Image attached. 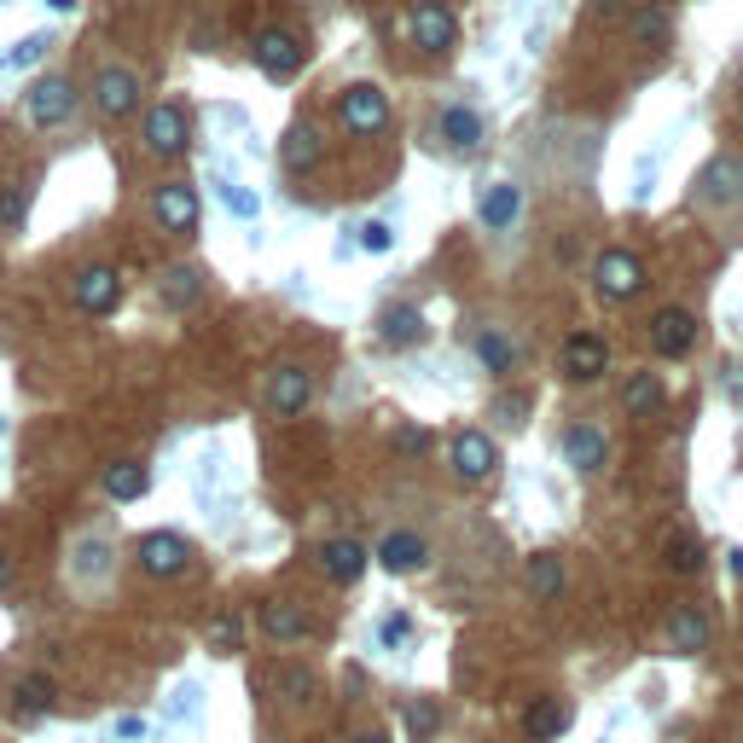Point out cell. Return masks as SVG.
<instances>
[{"label": "cell", "instance_id": "obj_34", "mask_svg": "<svg viewBox=\"0 0 743 743\" xmlns=\"http://www.w3.org/2000/svg\"><path fill=\"white\" fill-rule=\"evenodd\" d=\"M669 30H674L669 7H633L627 12V41L633 47H662V41H669Z\"/></svg>", "mask_w": 743, "mask_h": 743}, {"label": "cell", "instance_id": "obj_18", "mask_svg": "<svg viewBox=\"0 0 743 743\" xmlns=\"http://www.w3.org/2000/svg\"><path fill=\"white\" fill-rule=\"evenodd\" d=\"M320 158H325V140L314 122H291L279 134V169L285 174H309V169H320Z\"/></svg>", "mask_w": 743, "mask_h": 743}, {"label": "cell", "instance_id": "obj_45", "mask_svg": "<svg viewBox=\"0 0 743 743\" xmlns=\"http://www.w3.org/2000/svg\"><path fill=\"white\" fill-rule=\"evenodd\" d=\"M395 448H401V453H424V448H430V435L406 424V430H395Z\"/></svg>", "mask_w": 743, "mask_h": 743}, {"label": "cell", "instance_id": "obj_29", "mask_svg": "<svg viewBox=\"0 0 743 743\" xmlns=\"http://www.w3.org/2000/svg\"><path fill=\"white\" fill-rule=\"evenodd\" d=\"M435 134H442L448 151H476V145H482V111H471V106H448L442 122H435Z\"/></svg>", "mask_w": 743, "mask_h": 743}, {"label": "cell", "instance_id": "obj_28", "mask_svg": "<svg viewBox=\"0 0 743 743\" xmlns=\"http://www.w3.org/2000/svg\"><path fill=\"white\" fill-rule=\"evenodd\" d=\"M523 732H529L534 743L563 737V732H570V703H563V697H534V703L523 709Z\"/></svg>", "mask_w": 743, "mask_h": 743}, {"label": "cell", "instance_id": "obj_8", "mask_svg": "<svg viewBox=\"0 0 743 743\" xmlns=\"http://www.w3.org/2000/svg\"><path fill=\"white\" fill-rule=\"evenodd\" d=\"M93 111L111 117V122L134 117L140 111V70H128V64H106V70H99L93 76Z\"/></svg>", "mask_w": 743, "mask_h": 743}, {"label": "cell", "instance_id": "obj_15", "mask_svg": "<svg viewBox=\"0 0 743 743\" xmlns=\"http://www.w3.org/2000/svg\"><path fill=\"white\" fill-rule=\"evenodd\" d=\"M314 563H320V575H325V581H338V586H354V581L367 575L372 552H367L361 541H349V534H331V541H320Z\"/></svg>", "mask_w": 743, "mask_h": 743}, {"label": "cell", "instance_id": "obj_33", "mask_svg": "<svg viewBox=\"0 0 743 743\" xmlns=\"http://www.w3.org/2000/svg\"><path fill=\"white\" fill-rule=\"evenodd\" d=\"M471 343H476V361H482V367H489L494 378H505L511 367H518V343H511V338H505V331H500V325H482V331H476V338H471Z\"/></svg>", "mask_w": 743, "mask_h": 743}, {"label": "cell", "instance_id": "obj_30", "mask_svg": "<svg viewBox=\"0 0 743 743\" xmlns=\"http://www.w3.org/2000/svg\"><path fill=\"white\" fill-rule=\"evenodd\" d=\"M378 338L390 349H413V343H424V314L413 309V302H395V309H383Z\"/></svg>", "mask_w": 743, "mask_h": 743}, {"label": "cell", "instance_id": "obj_5", "mask_svg": "<svg viewBox=\"0 0 743 743\" xmlns=\"http://www.w3.org/2000/svg\"><path fill=\"white\" fill-rule=\"evenodd\" d=\"M406 36H413L419 53L442 59V53H453V41H459V18H453L448 0H419L413 18H406Z\"/></svg>", "mask_w": 743, "mask_h": 743}, {"label": "cell", "instance_id": "obj_21", "mask_svg": "<svg viewBox=\"0 0 743 743\" xmlns=\"http://www.w3.org/2000/svg\"><path fill=\"white\" fill-rule=\"evenodd\" d=\"M563 459H570L581 476H593V471H604V459H610V435L599 424H570V430H563Z\"/></svg>", "mask_w": 743, "mask_h": 743}, {"label": "cell", "instance_id": "obj_10", "mask_svg": "<svg viewBox=\"0 0 743 743\" xmlns=\"http://www.w3.org/2000/svg\"><path fill=\"white\" fill-rule=\"evenodd\" d=\"M651 349L662 354V361H685V354L697 349V314L680 309V302L656 309L651 314Z\"/></svg>", "mask_w": 743, "mask_h": 743}, {"label": "cell", "instance_id": "obj_7", "mask_svg": "<svg viewBox=\"0 0 743 743\" xmlns=\"http://www.w3.org/2000/svg\"><path fill=\"white\" fill-rule=\"evenodd\" d=\"M151 221H158L169 239H192L198 233V187L192 181H163L158 198H151Z\"/></svg>", "mask_w": 743, "mask_h": 743}, {"label": "cell", "instance_id": "obj_3", "mask_svg": "<svg viewBox=\"0 0 743 743\" xmlns=\"http://www.w3.org/2000/svg\"><path fill=\"white\" fill-rule=\"evenodd\" d=\"M338 117H343V128H349L354 140H372V134L390 128V93H383L378 82H354L338 99Z\"/></svg>", "mask_w": 743, "mask_h": 743}, {"label": "cell", "instance_id": "obj_31", "mask_svg": "<svg viewBox=\"0 0 743 743\" xmlns=\"http://www.w3.org/2000/svg\"><path fill=\"white\" fill-rule=\"evenodd\" d=\"M523 586H529L534 599H558L563 586H570V570H563L558 552H534V558L523 563Z\"/></svg>", "mask_w": 743, "mask_h": 743}, {"label": "cell", "instance_id": "obj_38", "mask_svg": "<svg viewBox=\"0 0 743 743\" xmlns=\"http://www.w3.org/2000/svg\"><path fill=\"white\" fill-rule=\"evenodd\" d=\"M47 47H53L47 36H23L12 53H0V70H36V64L47 59Z\"/></svg>", "mask_w": 743, "mask_h": 743}, {"label": "cell", "instance_id": "obj_13", "mask_svg": "<svg viewBox=\"0 0 743 743\" xmlns=\"http://www.w3.org/2000/svg\"><path fill=\"white\" fill-rule=\"evenodd\" d=\"M309 401H314V372L302 367V361H279L268 372V406H273L279 419H297Z\"/></svg>", "mask_w": 743, "mask_h": 743}, {"label": "cell", "instance_id": "obj_49", "mask_svg": "<svg viewBox=\"0 0 743 743\" xmlns=\"http://www.w3.org/2000/svg\"><path fill=\"white\" fill-rule=\"evenodd\" d=\"M726 563H732V575L743 581V546H732V552H726Z\"/></svg>", "mask_w": 743, "mask_h": 743}, {"label": "cell", "instance_id": "obj_11", "mask_svg": "<svg viewBox=\"0 0 743 743\" xmlns=\"http://www.w3.org/2000/svg\"><path fill=\"white\" fill-rule=\"evenodd\" d=\"M187 134H192L187 106L163 99V106L145 111V151H151V158H181V151H187Z\"/></svg>", "mask_w": 743, "mask_h": 743}, {"label": "cell", "instance_id": "obj_47", "mask_svg": "<svg viewBox=\"0 0 743 743\" xmlns=\"http://www.w3.org/2000/svg\"><path fill=\"white\" fill-rule=\"evenodd\" d=\"M349 743H390V732H378V726H372V732H354Z\"/></svg>", "mask_w": 743, "mask_h": 743}, {"label": "cell", "instance_id": "obj_6", "mask_svg": "<svg viewBox=\"0 0 743 743\" xmlns=\"http://www.w3.org/2000/svg\"><path fill=\"white\" fill-rule=\"evenodd\" d=\"M76 82L70 76H41V82H30V93H23V117H30L36 128H59L76 117Z\"/></svg>", "mask_w": 743, "mask_h": 743}, {"label": "cell", "instance_id": "obj_35", "mask_svg": "<svg viewBox=\"0 0 743 743\" xmlns=\"http://www.w3.org/2000/svg\"><path fill=\"white\" fill-rule=\"evenodd\" d=\"M662 563H669L674 575H697L703 570V541H697V534H685V529L662 534Z\"/></svg>", "mask_w": 743, "mask_h": 743}, {"label": "cell", "instance_id": "obj_37", "mask_svg": "<svg viewBox=\"0 0 743 743\" xmlns=\"http://www.w3.org/2000/svg\"><path fill=\"white\" fill-rule=\"evenodd\" d=\"M401 726H406V737H413V743H430L435 732H442V709H435L430 697H413V703L401 709Z\"/></svg>", "mask_w": 743, "mask_h": 743}, {"label": "cell", "instance_id": "obj_17", "mask_svg": "<svg viewBox=\"0 0 743 743\" xmlns=\"http://www.w3.org/2000/svg\"><path fill=\"white\" fill-rule=\"evenodd\" d=\"M372 558H378L390 575H413V570H424V563H430V541H424L419 529H390V534L378 541Z\"/></svg>", "mask_w": 743, "mask_h": 743}, {"label": "cell", "instance_id": "obj_4", "mask_svg": "<svg viewBox=\"0 0 743 743\" xmlns=\"http://www.w3.org/2000/svg\"><path fill=\"white\" fill-rule=\"evenodd\" d=\"M593 291L604 302H633L639 291H645V262H639L633 250H604L593 262Z\"/></svg>", "mask_w": 743, "mask_h": 743}, {"label": "cell", "instance_id": "obj_42", "mask_svg": "<svg viewBox=\"0 0 743 743\" xmlns=\"http://www.w3.org/2000/svg\"><path fill=\"white\" fill-rule=\"evenodd\" d=\"M111 732H117V737H122V743H140V737H145V732H151V726H145V714H122V721H117V726H111Z\"/></svg>", "mask_w": 743, "mask_h": 743}, {"label": "cell", "instance_id": "obj_14", "mask_svg": "<svg viewBox=\"0 0 743 743\" xmlns=\"http://www.w3.org/2000/svg\"><path fill=\"white\" fill-rule=\"evenodd\" d=\"M250 53H255V70H262L268 82H291V76L302 70V41L291 30H262Z\"/></svg>", "mask_w": 743, "mask_h": 743}, {"label": "cell", "instance_id": "obj_16", "mask_svg": "<svg viewBox=\"0 0 743 743\" xmlns=\"http://www.w3.org/2000/svg\"><path fill=\"white\" fill-rule=\"evenodd\" d=\"M70 297H76V309H82V314H117L122 279H117V268H82L70 279Z\"/></svg>", "mask_w": 743, "mask_h": 743}, {"label": "cell", "instance_id": "obj_2", "mask_svg": "<svg viewBox=\"0 0 743 743\" xmlns=\"http://www.w3.org/2000/svg\"><path fill=\"white\" fill-rule=\"evenodd\" d=\"M134 563H140V575H151V581H174V575H187V563H192V541H187V534H174V529H151V534H140Z\"/></svg>", "mask_w": 743, "mask_h": 743}, {"label": "cell", "instance_id": "obj_36", "mask_svg": "<svg viewBox=\"0 0 743 743\" xmlns=\"http://www.w3.org/2000/svg\"><path fill=\"white\" fill-rule=\"evenodd\" d=\"M30 198H36V181H30V174L0 187V233H18L23 215H30Z\"/></svg>", "mask_w": 743, "mask_h": 743}, {"label": "cell", "instance_id": "obj_44", "mask_svg": "<svg viewBox=\"0 0 743 743\" xmlns=\"http://www.w3.org/2000/svg\"><path fill=\"white\" fill-rule=\"evenodd\" d=\"M406 633H413V622H406V616H383V627H378V639H383V645H401Z\"/></svg>", "mask_w": 743, "mask_h": 743}, {"label": "cell", "instance_id": "obj_9", "mask_svg": "<svg viewBox=\"0 0 743 743\" xmlns=\"http://www.w3.org/2000/svg\"><path fill=\"white\" fill-rule=\"evenodd\" d=\"M558 372L570 378V383H593L610 372V343L599 338V331H570L558 349Z\"/></svg>", "mask_w": 743, "mask_h": 743}, {"label": "cell", "instance_id": "obj_46", "mask_svg": "<svg viewBox=\"0 0 743 743\" xmlns=\"http://www.w3.org/2000/svg\"><path fill=\"white\" fill-rule=\"evenodd\" d=\"M622 7H627V0H593V12H599V18H616Z\"/></svg>", "mask_w": 743, "mask_h": 743}, {"label": "cell", "instance_id": "obj_23", "mask_svg": "<svg viewBox=\"0 0 743 743\" xmlns=\"http://www.w3.org/2000/svg\"><path fill=\"white\" fill-rule=\"evenodd\" d=\"M99 489H106V500H117V505H134V500L151 494V471L140 459H111V465L99 471Z\"/></svg>", "mask_w": 743, "mask_h": 743}, {"label": "cell", "instance_id": "obj_12", "mask_svg": "<svg viewBox=\"0 0 743 743\" xmlns=\"http://www.w3.org/2000/svg\"><path fill=\"white\" fill-rule=\"evenodd\" d=\"M448 459H453V476H459V482H489V476L500 471V448H494L489 430H459L453 448H448Z\"/></svg>", "mask_w": 743, "mask_h": 743}, {"label": "cell", "instance_id": "obj_1", "mask_svg": "<svg viewBox=\"0 0 743 743\" xmlns=\"http://www.w3.org/2000/svg\"><path fill=\"white\" fill-rule=\"evenodd\" d=\"M64 575L76 593H111L117 581V546L106 534H76L70 552H64Z\"/></svg>", "mask_w": 743, "mask_h": 743}, {"label": "cell", "instance_id": "obj_22", "mask_svg": "<svg viewBox=\"0 0 743 743\" xmlns=\"http://www.w3.org/2000/svg\"><path fill=\"white\" fill-rule=\"evenodd\" d=\"M709 639H714V627H709L703 610L697 604H674V616H669V651L674 656H703Z\"/></svg>", "mask_w": 743, "mask_h": 743}, {"label": "cell", "instance_id": "obj_24", "mask_svg": "<svg viewBox=\"0 0 743 743\" xmlns=\"http://www.w3.org/2000/svg\"><path fill=\"white\" fill-rule=\"evenodd\" d=\"M697 198L709 203H721V210H732V203L743 198V163L737 158H714L709 169H703V181H697Z\"/></svg>", "mask_w": 743, "mask_h": 743}, {"label": "cell", "instance_id": "obj_48", "mask_svg": "<svg viewBox=\"0 0 743 743\" xmlns=\"http://www.w3.org/2000/svg\"><path fill=\"white\" fill-rule=\"evenodd\" d=\"M7 586H12V558L0 552V593H7Z\"/></svg>", "mask_w": 743, "mask_h": 743}, {"label": "cell", "instance_id": "obj_43", "mask_svg": "<svg viewBox=\"0 0 743 743\" xmlns=\"http://www.w3.org/2000/svg\"><path fill=\"white\" fill-rule=\"evenodd\" d=\"M523 413H529V395H505L494 406V419H505V424H523Z\"/></svg>", "mask_w": 743, "mask_h": 743}, {"label": "cell", "instance_id": "obj_19", "mask_svg": "<svg viewBox=\"0 0 743 743\" xmlns=\"http://www.w3.org/2000/svg\"><path fill=\"white\" fill-rule=\"evenodd\" d=\"M273 697L285 703L291 714H309L320 703V674L302 669V662H279V669H273Z\"/></svg>", "mask_w": 743, "mask_h": 743}, {"label": "cell", "instance_id": "obj_41", "mask_svg": "<svg viewBox=\"0 0 743 743\" xmlns=\"http://www.w3.org/2000/svg\"><path fill=\"white\" fill-rule=\"evenodd\" d=\"M390 244H395V227H390V221H367V227H361V250H367V255H383Z\"/></svg>", "mask_w": 743, "mask_h": 743}, {"label": "cell", "instance_id": "obj_32", "mask_svg": "<svg viewBox=\"0 0 743 743\" xmlns=\"http://www.w3.org/2000/svg\"><path fill=\"white\" fill-rule=\"evenodd\" d=\"M662 406V378L656 372H627V383H622V413L627 419H651Z\"/></svg>", "mask_w": 743, "mask_h": 743}, {"label": "cell", "instance_id": "obj_40", "mask_svg": "<svg viewBox=\"0 0 743 743\" xmlns=\"http://www.w3.org/2000/svg\"><path fill=\"white\" fill-rule=\"evenodd\" d=\"M244 645V622L233 616V610H221V616L210 622V651H239Z\"/></svg>", "mask_w": 743, "mask_h": 743}, {"label": "cell", "instance_id": "obj_20", "mask_svg": "<svg viewBox=\"0 0 743 743\" xmlns=\"http://www.w3.org/2000/svg\"><path fill=\"white\" fill-rule=\"evenodd\" d=\"M523 215V187L518 181H494V187H482V203H476V221L489 227V233H511Z\"/></svg>", "mask_w": 743, "mask_h": 743}, {"label": "cell", "instance_id": "obj_26", "mask_svg": "<svg viewBox=\"0 0 743 743\" xmlns=\"http://www.w3.org/2000/svg\"><path fill=\"white\" fill-rule=\"evenodd\" d=\"M198 297H203V273L192 262H174V268L158 273V302H163L169 314H187Z\"/></svg>", "mask_w": 743, "mask_h": 743}, {"label": "cell", "instance_id": "obj_27", "mask_svg": "<svg viewBox=\"0 0 743 743\" xmlns=\"http://www.w3.org/2000/svg\"><path fill=\"white\" fill-rule=\"evenodd\" d=\"M262 633L273 639V645H302V639L314 633V622L302 616L297 604H285V599H273V604H262Z\"/></svg>", "mask_w": 743, "mask_h": 743}, {"label": "cell", "instance_id": "obj_25", "mask_svg": "<svg viewBox=\"0 0 743 743\" xmlns=\"http://www.w3.org/2000/svg\"><path fill=\"white\" fill-rule=\"evenodd\" d=\"M53 703H59V680L41 674V669L12 685V714L18 721H41V714H53Z\"/></svg>", "mask_w": 743, "mask_h": 743}, {"label": "cell", "instance_id": "obj_39", "mask_svg": "<svg viewBox=\"0 0 743 743\" xmlns=\"http://www.w3.org/2000/svg\"><path fill=\"white\" fill-rule=\"evenodd\" d=\"M221 203H227V215H239V221L262 215V198H255L250 187H239V181H221Z\"/></svg>", "mask_w": 743, "mask_h": 743}, {"label": "cell", "instance_id": "obj_50", "mask_svg": "<svg viewBox=\"0 0 743 743\" xmlns=\"http://www.w3.org/2000/svg\"><path fill=\"white\" fill-rule=\"evenodd\" d=\"M47 7H53V12L64 18V12H76V0H47Z\"/></svg>", "mask_w": 743, "mask_h": 743}]
</instances>
